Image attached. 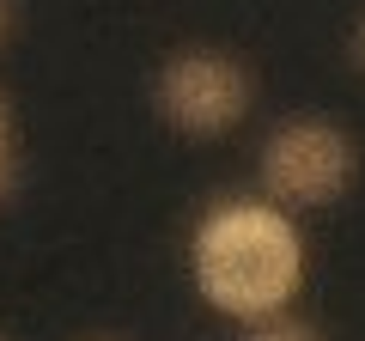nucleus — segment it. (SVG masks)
I'll return each instance as SVG.
<instances>
[{
  "label": "nucleus",
  "mask_w": 365,
  "mask_h": 341,
  "mask_svg": "<svg viewBox=\"0 0 365 341\" xmlns=\"http://www.w3.org/2000/svg\"><path fill=\"white\" fill-rule=\"evenodd\" d=\"M189 275L220 317L237 323L280 317L304 287V232L268 195H225L195 220Z\"/></svg>",
  "instance_id": "1"
},
{
  "label": "nucleus",
  "mask_w": 365,
  "mask_h": 341,
  "mask_svg": "<svg viewBox=\"0 0 365 341\" xmlns=\"http://www.w3.org/2000/svg\"><path fill=\"white\" fill-rule=\"evenodd\" d=\"M256 177H262V195L287 213L329 208L359 177V146L329 116H287V122H274L268 141H262Z\"/></svg>",
  "instance_id": "2"
},
{
  "label": "nucleus",
  "mask_w": 365,
  "mask_h": 341,
  "mask_svg": "<svg viewBox=\"0 0 365 341\" xmlns=\"http://www.w3.org/2000/svg\"><path fill=\"white\" fill-rule=\"evenodd\" d=\"M153 110L189 141H220L256 110V79L232 49H177L153 79Z\"/></svg>",
  "instance_id": "3"
},
{
  "label": "nucleus",
  "mask_w": 365,
  "mask_h": 341,
  "mask_svg": "<svg viewBox=\"0 0 365 341\" xmlns=\"http://www.w3.org/2000/svg\"><path fill=\"white\" fill-rule=\"evenodd\" d=\"M13 189H19V134H13V104L0 92V208L13 201Z\"/></svg>",
  "instance_id": "4"
},
{
  "label": "nucleus",
  "mask_w": 365,
  "mask_h": 341,
  "mask_svg": "<svg viewBox=\"0 0 365 341\" xmlns=\"http://www.w3.org/2000/svg\"><path fill=\"white\" fill-rule=\"evenodd\" d=\"M250 341H323L304 317L280 311V317H262V323H250Z\"/></svg>",
  "instance_id": "5"
},
{
  "label": "nucleus",
  "mask_w": 365,
  "mask_h": 341,
  "mask_svg": "<svg viewBox=\"0 0 365 341\" xmlns=\"http://www.w3.org/2000/svg\"><path fill=\"white\" fill-rule=\"evenodd\" d=\"M13 19H19V6H13V0H0V43L13 37Z\"/></svg>",
  "instance_id": "6"
},
{
  "label": "nucleus",
  "mask_w": 365,
  "mask_h": 341,
  "mask_svg": "<svg viewBox=\"0 0 365 341\" xmlns=\"http://www.w3.org/2000/svg\"><path fill=\"white\" fill-rule=\"evenodd\" d=\"M353 67L365 73V19H359V31H353Z\"/></svg>",
  "instance_id": "7"
},
{
  "label": "nucleus",
  "mask_w": 365,
  "mask_h": 341,
  "mask_svg": "<svg viewBox=\"0 0 365 341\" xmlns=\"http://www.w3.org/2000/svg\"><path fill=\"white\" fill-rule=\"evenodd\" d=\"M0 341H6V335H0Z\"/></svg>",
  "instance_id": "8"
}]
</instances>
